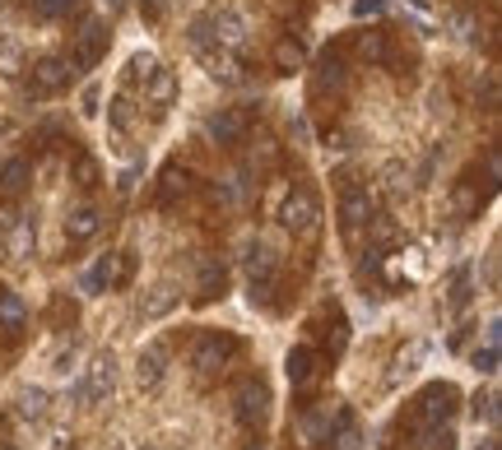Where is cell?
Listing matches in <instances>:
<instances>
[{
	"mask_svg": "<svg viewBox=\"0 0 502 450\" xmlns=\"http://www.w3.org/2000/svg\"><path fill=\"white\" fill-rule=\"evenodd\" d=\"M456 404H460V390L451 381H433V386H423L414 395V432H433V427H447L451 414H456Z\"/></svg>",
	"mask_w": 502,
	"mask_h": 450,
	"instance_id": "obj_1",
	"label": "cell"
},
{
	"mask_svg": "<svg viewBox=\"0 0 502 450\" xmlns=\"http://www.w3.org/2000/svg\"><path fill=\"white\" fill-rule=\"evenodd\" d=\"M238 353H242V339H238V335H228V330H205V335L196 339V348H191V367H196L201 381H214Z\"/></svg>",
	"mask_w": 502,
	"mask_h": 450,
	"instance_id": "obj_2",
	"label": "cell"
},
{
	"mask_svg": "<svg viewBox=\"0 0 502 450\" xmlns=\"http://www.w3.org/2000/svg\"><path fill=\"white\" fill-rule=\"evenodd\" d=\"M247 279H251V302H265L270 293H275V279H280V256H275V247L251 241V247H247Z\"/></svg>",
	"mask_w": 502,
	"mask_h": 450,
	"instance_id": "obj_3",
	"label": "cell"
},
{
	"mask_svg": "<svg viewBox=\"0 0 502 450\" xmlns=\"http://www.w3.org/2000/svg\"><path fill=\"white\" fill-rule=\"evenodd\" d=\"M233 414H238V423L251 427V432L265 427V418H270V386H265L261 377H247V381L238 386V395H233Z\"/></svg>",
	"mask_w": 502,
	"mask_h": 450,
	"instance_id": "obj_4",
	"label": "cell"
},
{
	"mask_svg": "<svg viewBox=\"0 0 502 450\" xmlns=\"http://www.w3.org/2000/svg\"><path fill=\"white\" fill-rule=\"evenodd\" d=\"M112 386H117V367H112V353H98L89 367H84V377L74 381V399L80 404H103L112 395Z\"/></svg>",
	"mask_w": 502,
	"mask_h": 450,
	"instance_id": "obj_5",
	"label": "cell"
},
{
	"mask_svg": "<svg viewBox=\"0 0 502 450\" xmlns=\"http://www.w3.org/2000/svg\"><path fill=\"white\" fill-rule=\"evenodd\" d=\"M135 274V256L117 251V256H103L89 274H84V293H103V289H126Z\"/></svg>",
	"mask_w": 502,
	"mask_h": 450,
	"instance_id": "obj_6",
	"label": "cell"
},
{
	"mask_svg": "<svg viewBox=\"0 0 502 450\" xmlns=\"http://www.w3.org/2000/svg\"><path fill=\"white\" fill-rule=\"evenodd\" d=\"M344 418H349V408H344V404H312V408H307V414H302V423H298V436L307 441V445H326V436L344 423Z\"/></svg>",
	"mask_w": 502,
	"mask_h": 450,
	"instance_id": "obj_7",
	"label": "cell"
},
{
	"mask_svg": "<svg viewBox=\"0 0 502 450\" xmlns=\"http://www.w3.org/2000/svg\"><path fill=\"white\" fill-rule=\"evenodd\" d=\"M247 131H251V112H247V107H219V112L205 121V135H210L214 144H223V149L242 144Z\"/></svg>",
	"mask_w": 502,
	"mask_h": 450,
	"instance_id": "obj_8",
	"label": "cell"
},
{
	"mask_svg": "<svg viewBox=\"0 0 502 450\" xmlns=\"http://www.w3.org/2000/svg\"><path fill=\"white\" fill-rule=\"evenodd\" d=\"M317 219H321V204H317V195L307 191V186H298V191L284 195V204H280V223H284L289 232H312Z\"/></svg>",
	"mask_w": 502,
	"mask_h": 450,
	"instance_id": "obj_9",
	"label": "cell"
},
{
	"mask_svg": "<svg viewBox=\"0 0 502 450\" xmlns=\"http://www.w3.org/2000/svg\"><path fill=\"white\" fill-rule=\"evenodd\" d=\"M284 372H289L293 390H312V386L321 381V372H326V357H321L312 344H298V348H289V357H284Z\"/></svg>",
	"mask_w": 502,
	"mask_h": 450,
	"instance_id": "obj_10",
	"label": "cell"
},
{
	"mask_svg": "<svg viewBox=\"0 0 502 450\" xmlns=\"http://www.w3.org/2000/svg\"><path fill=\"white\" fill-rule=\"evenodd\" d=\"M103 52H107V28H103L98 19H84V24H80V33H74L70 65H74V70H94V65L103 61Z\"/></svg>",
	"mask_w": 502,
	"mask_h": 450,
	"instance_id": "obj_11",
	"label": "cell"
},
{
	"mask_svg": "<svg viewBox=\"0 0 502 450\" xmlns=\"http://www.w3.org/2000/svg\"><path fill=\"white\" fill-rule=\"evenodd\" d=\"M372 214H377V195L368 186H344L340 191V228L344 232H359Z\"/></svg>",
	"mask_w": 502,
	"mask_h": 450,
	"instance_id": "obj_12",
	"label": "cell"
},
{
	"mask_svg": "<svg viewBox=\"0 0 502 450\" xmlns=\"http://www.w3.org/2000/svg\"><path fill=\"white\" fill-rule=\"evenodd\" d=\"M74 79L70 56H37L33 61V93H61Z\"/></svg>",
	"mask_w": 502,
	"mask_h": 450,
	"instance_id": "obj_13",
	"label": "cell"
},
{
	"mask_svg": "<svg viewBox=\"0 0 502 450\" xmlns=\"http://www.w3.org/2000/svg\"><path fill=\"white\" fill-rule=\"evenodd\" d=\"M163 377H168V344L153 339V344L140 348V357H135V381H140V390H159Z\"/></svg>",
	"mask_w": 502,
	"mask_h": 450,
	"instance_id": "obj_14",
	"label": "cell"
},
{
	"mask_svg": "<svg viewBox=\"0 0 502 450\" xmlns=\"http://www.w3.org/2000/svg\"><path fill=\"white\" fill-rule=\"evenodd\" d=\"M210 37H214V47H223V52H242V43H247V19L238 15V10H214L210 15Z\"/></svg>",
	"mask_w": 502,
	"mask_h": 450,
	"instance_id": "obj_15",
	"label": "cell"
},
{
	"mask_svg": "<svg viewBox=\"0 0 502 450\" xmlns=\"http://www.w3.org/2000/svg\"><path fill=\"white\" fill-rule=\"evenodd\" d=\"M98 232H103V210H94V204H80V210L65 214V241H70V247L94 241Z\"/></svg>",
	"mask_w": 502,
	"mask_h": 450,
	"instance_id": "obj_16",
	"label": "cell"
},
{
	"mask_svg": "<svg viewBox=\"0 0 502 450\" xmlns=\"http://www.w3.org/2000/svg\"><path fill=\"white\" fill-rule=\"evenodd\" d=\"M33 186V162L28 158H5L0 162V200H19L24 191Z\"/></svg>",
	"mask_w": 502,
	"mask_h": 450,
	"instance_id": "obj_17",
	"label": "cell"
},
{
	"mask_svg": "<svg viewBox=\"0 0 502 450\" xmlns=\"http://www.w3.org/2000/svg\"><path fill=\"white\" fill-rule=\"evenodd\" d=\"M344 84H349V65H344L340 52H326L317 61V79H312V89L317 93H344Z\"/></svg>",
	"mask_w": 502,
	"mask_h": 450,
	"instance_id": "obj_18",
	"label": "cell"
},
{
	"mask_svg": "<svg viewBox=\"0 0 502 450\" xmlns=\"http://www.w3.org/2000/svg\"><path fill=\"white\" fill-rule=\"evenodd\" d=\"M172 98H177V74L168 65H153L144 74V103H153V112H163Z\"/></svg>",
	"mask_w": 502,
	"mask_h": 450,
	"instance_id": "obj_19",
	"label": "cell"
},
{
	"mask_svg": "<svg viewBox=\"0 0 502 450\" xmlns=\"http://www.w3.org/2000/svg\"><path fill=\"white\" fill-rule=\"evenodd\" d=\"M196 52H201V61L210 65V74L219 79V84H242V65H238V56H233V52L210 47V43H201Z\"/></svg>",
	"mask_w": 502,
	"mask_h": 450,
	"instance_id": "obj_20",
	"label": "cell"
},
{
	"mask_svg": "<svg viewBox=\"0 0 502 450\" xmlns=\"http://www.w3.org/2000/svg\"><path fill=\"white\" fill-rule=\"evenodd\" d=\"M228 293V265L223 260H205L201 265V279H196V298L201 302H214Z\"/></svg>",
	"mask_w": 502,
	"mask_h": 450,
	"instance_id": "obj_21",
	"label": "cell"
},
{
	"mask_svg": "<svg viewBox=\"0 0 502 450\" xmlns=\"http://www.w3.org/2000/svg\"><path fill=\"white\" fill-rule=\"evenodd\" d=\"M24 325H28V307H24V298H19L15 289H0V330L15 339Z\"/></svg>",
	"mask_w": 502,
	"mask_h": 450,
	"instance_id": "obj_22",
	"label": "cell"
},
{
	"mask_svg": "<svg viewBox=\"0 0 502 450\" xmlns=\"http://www.w3.org/2000/svg\"><path fill=\"white\" fill-rule=\"evenodd\" d=\"M186 191H191V177H186L182 168H163V177H159V195H153V204H159V210H172L177 200H186Z\"/></svg>",
	"mask_w": 502,
	"mask_h": 450,
	"instance_id": "obj_23",
	"label": "cell"
},
{
	"mask_svg": "<svg viewBox=\"0 0 502 450\" xmlns=\"http://www.w3.org/2000/svg\"><path fill=\"white\" fill-rule=\"evenodd\" d=\"M497 357H502V325L493 320V325H488V339H484V348H475V372L493 377V372H497Z\"/></svg>",
	"mask_w": 502,
	"mask_h": 450,
	"instance_id": "obj_24",
	"label": "cell"
},
{
	"mask_svg": "<svg viewBox=\"0 0 502 450\" xmlns=\"http://www.w3.org/2000/svg\"><path fill=\"white\" fill-rule=\"evenodd\" d=\"M33 15L37 19H80L84 0H33Z\"/></svg>",
	"mask_w": 502,
	"mask_h": 450,
	"instance_id": "obj_25",
	"label": "cell"
},
{
	"mask_svg": "<svg viewBox=\"0 0 502 450\" xmlns=\"http://www.w3.org/2000/svg\"><path fill=\"white\" fill-rule=\"evenodd\" d=\"M15 414H19V418H43V414H47V390H43V386H24V390L15 395Z\"/></svg>",
	"mask_w": 502,
	"mask_h": 450,
	"instance_id": "obj_26",
	"label": "cell"
},
{
	"mask_svg": "<svg viewBox=\"0 0 502 450\" xmlns=\"http://www.w3.org/2000/svg\"><path fill=\"white\" fill-rule=\"evenodd\" d=\"M363 228H368V237H372V251H386V247H396V241H400V228L386 219V214H372Z\"/></svg>",
	"mask_w": 502,
	"mask_h": 450,
	"instance_id": "obj_27",
	"label": "cell"
},
{
	"mask_svg": "<svg viewBox=\"0 0 502 450\" xmlns=\"http://www.w3.org/2000/svg\"><path fill=\"white\" fill-rule=\"evenodd\" d=\"M359 56H363V61H372V65H386V61H391V47H386V33H377V28L359 33Z\"/></svg>",
	"mask_w": 502,
	"mask_h": 450,
	"instance_id": "obj_28",
	"label": "cell"
},
{
	"mask_svg": "<svg viewBox=\"0 0 502 450\" xmlns=\"http://www.w3.org/2000/svg\"><path fill=\"white\" fill-rule=\"evenodd\" d=\"M326 450H363V432H359L354 414H349V418H344V423L326 436Z\"/></svg>",
	"mask_w": 502,
	"mask_h": 450,
	"instance_id": "obj_29",
	"label": "cell"
},
{
	"mask_svg": "<svg viewBox=\"0 0 502 450\" xmlns=\"http://www.w3.org/2000/svg\"><path fill=\"white\" fill-rule=\"evenodd\" d=\"M298 65H302V43H298V37H280V43H275V70L293 74Z\"/></svg>",
	"mask_w": 502,
	"mask_h": 450,
	"instance_id": "obj_30",
	"label": "cell"
},
{
	"mask_svg": "<svg viewBox=\"0 0 502 450\" xmlns=\"http://www.w3.org/2000/svg\"><path fill=\"white\" fill-rule=\"evenodd\" d=\"M70 177H74V186H80V191H94V186L103 181V172H98V158L80 153V158L70 162Z\"/></svg>",
	"mask_w": 502,
	"mask_h": 450,
	"instance_id": "obj_31",
	"label": "cell"
},
{
	"mask_svg": "<svg viewBox=\"0 0 502 450\" xmlns=\"http://www.w3.org/2000/svg\"><path fill=\"white\" fill-rule=\"evenodd\" d=\"M177 307V289H172V283H159V289H153V298L140 307L144 316H163V311H172Z\"/></svg>",
	"mask_w": 502,
	"mask_h": 450,
	"instance_id": "obj_32",
	"label": "cell"
},
{
	"mask_svg": "<svg viewBox=\"0 0 502 450\" xmlns=\"http://www.w3.org/2000/svg\"><path fill=\"white\" fill-rule=\"evenodd\" d=\"M475 210H479V195H475V186H470V181H460V186H456V214H460V219H470Z\"/></svg>",
	"mask_w": 502,
	"mask_h": 450,
	"instance_id": "obj_33",
	"label": "cell"
},
{
	"mask_svg": "<svg viewBox=\"0 0 502 450\" xmlns=\"http://www.w3.org/2000/svg\"><path fill=\"white\" fill-rule=\"evenodd\" d=\"M107 116H112V126H117L122 135L135 126V116H131V103H126V98H117V103H112V107H107Z\"/></svg>",
	"mask_w": 502,
	"mask_h": 450,
	"instance_id": "obj_34",
	"label": "cell"
},
{
	"mask_svg": "<svg viewBox=\"0 0 502 450\" xmlns=\"http://www.w3.org/2000/svg\"><path fill=\"white\" fill-rule=\"evenodd\" d=\"M493 404H497L493 395H475V399H470V414L484 418V423H493V418H497V408H493Z\"/></svg>",
	"mask_w": 502,
	"mask_h": 450,
	"instance_id": "obj_35",
	"label": "cell"
},
{
	"mask_svg": "<svg viewBox=\"0 0 502 450\" xmlns=\"http://www.w3.org/2000/svg\"><path fill=\"white\" fill-rule=\"evenodd\" d=\"M386 15V0H354V19H377Z\"/></svg>",
	"mask_w": 502,
	"mask_h": 450,
	"instance_id": "obj_36",
	"label": "cell"
},
{
	"mask_svg": "<svg viewBox=\"0 0 502 450\" xmlns=\"http://www.w3.org/2000/svg\"><path fill=\"white\" fill-rule=\"evenodd\" d=\"M451 302H456V307H466V302H470V279H466V274H456V293H451Z\"/></svg>",
	"mask_w": 502,
	"mask_h": 450,
	"instance_id": "obj_37",
	"label": "cell"
},
{
	"mask_svg": "<svg viewBox=\"0 0 502 450\" xmlns=\"http://www.w3.org/2000/svg\"><path fill=\"white\" fill-rule=\"evenodd\" d=\"M135 177H140L135 168H131V172H122V181H117V191H122V195H131V191H135Z\"/></svg>",
	"mask_w": 502,
	"mask_h": 450,
	"instance_id": "obj_38",
	"label": "cell"
},
{
	"mask_svg": "<svg viewBox=\"0 0 502 450\" xmlns=\"http://www.w3.org/2000/svg\"><path fill=\"white\" fill-rule=\"evenodd\" d=\"M70 367H74V353H61V357H56V372L70 377Z\"/></svg>",
	"mask_w": 502,
	"mask_h": 450,
	"instance_id": "obj_39",
	"label": "cell"
},
{
	"mask_svg": "<svg viewBox=\"0 0 502 450\" xmlns=\"http://www.w3.org/2000/svg\"><path fill=\"white\" fill-rule=\"evenodd\" d=\"M479 450H497V436H488V441H479Z\"/></svg>",
	"mask_w": 502,
	"mask_h": 450,
	"instance_id": "obj_40",
	"label": "cell"
},
{
	"mask_svg": "<svg viewBox=\"0 0 502 450\" xmlns=\"http://www.w3.org/2000/svg\"><path fill=\"white\" fill-rule=\"evenodd\" d=\"M126 5V0H107V10H122Z\"/></svg>",
	"mask_w": 502,
	"mask_h": 450,
	"instance_id": "obj_41",
	"label": "cell"
},
{
	"mask_svg": "<svg viewBox=\"0 0 502 450\" xmlns=\"http://www.w3.org/2000/svg\"><path fill=\"white\" fill-rule=\"evenodd\" d=\"M112 450H135V445H131V441H117V445H112Z\"/></svg>",
	"mask_w": 502,
	"mask_h": 450,
	"instance_id": "obj_42",
	"label": "cell"
},
{
	"mask_svg": "<svg viewBox=\"0 0 502 450\" xmlns=\"http://www.w3.org/2000/svg\"><path fill=\"white\" fill-rule=\"evenodd\" d=\"M247 450H265V445H261V441H247Z\"/></svg>",
	"mask_w": 502,
	"mask_h": 450,
	"instance_id": "obj_43",
	"label": "cell"
},
{
	"mask_svg": "<svg viewBox=\"0 0 502 450\" xmlns=\"http://www.w3.org/2000/svg\"><path fill=\"white\" fill-rule=\"evenodd\" d=\"M0 450H15V445H0Z\"/></svg>",
	"mask_w": 502,
	"mask_h": 450,
	"instance_id": "obj_44",
	"label": "cell"
}]
</instances>
